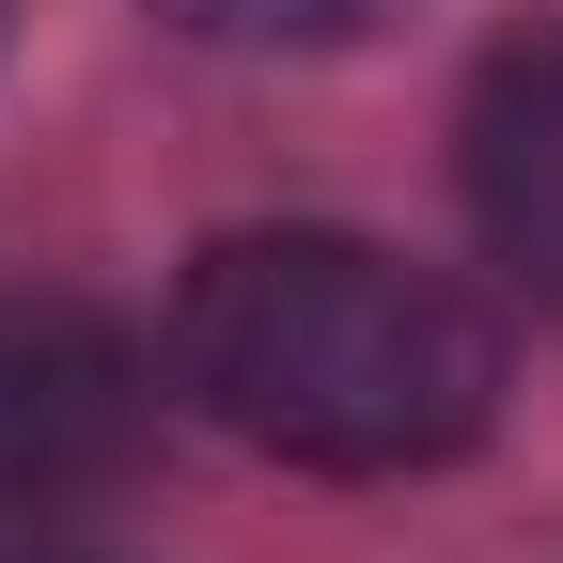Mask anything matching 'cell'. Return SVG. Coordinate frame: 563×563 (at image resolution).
<instances>
[{
	"mask_svg": "<svg viewBox=\"0 0 563 563\" xmlns=\"http://www.w3.org/2000/svg\"><path fill=\"white\" fill-rule=\"evenodd\" d=\"M173 376L298 470H439L501 422V313L454 266H407L376 235L266 220L220 235L173 298Z\"/></svg>",
	"mask_w": 563,
	"mask_h": 563,
	"instance_id": "6da1fadb",
	"label": "cell"
},
{
	"mask_svg": "<svg viewBox=\"0 0 563 563\" xmlns=\"http://www.w3.org/2000/svg\"><path fill=\"white\" fill-rule=\"evenodd\" d=\"M157 454V361L95 298H0V517H79Z\"/></svg>",
	"mask_w": 563,
	"mask_h": 563,
	"instance_id": "7a4b0ae2",
	"label": "cell"
},
{
	"mask_svg": "<svg viewBox=\"0 0 563 563\" xmlns=\"http://www.w3.org/2000/svg\"><path fill=\"white\" fill-rule=\"evenodd\" d=\"M454 173H470V235L563 313V32L485 63V95L454 125Z\"/></svg>",
	"mask_w": 563,
	"mask_h": 563,
	"instance_id": "3957f363",
	"label": "cell"
},
{
	"mask_svg": "<svg viewBox=\"0 0 563 563\" xmlns=\"http://www.w3.org/2000/svg\"><path fill=\"white\" fill-rule=\"evenodd\" d=\"M157 16L188 47H329V32H361L376 0H157Z\"/></svg>",
	"mask_w": 563,
	"mask_h": 563,
	"instance_id": "277c9868",
	"label": "cell"
},
{
	"mask_svg": "<svg viewBox=\"0 0 563 563\" xmlns=\"http://www.w3.org/2000/svg\"><path fill=\"white\" fill-rule=\"evenodd\" d=\"M32 563H47V548H32Z\"/></svg>",
	"mask_w": 563,
	"mask_h": 563,
	"instance_id": "5b68a950",
	"label": "cell"
}]
</instances>
